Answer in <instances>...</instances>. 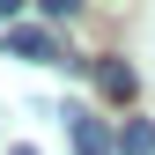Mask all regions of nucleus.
<instances>
[{"label":"nucleus","instance_id":"1","mask_svg":"<svg viewBox=\"0 0 155 155\" xmlns=\"http://www.w3.org/2000/svg\"><path fill=\"white\" fill-rule=\"evenodd\" d=\"M89 74H96V89H104L111 104H133V89H140V74L126 59H89Z\"/></svg>","mask_w":155,"mask_h":155},{"label":"nucleus","instance_id":"2","mask_svg":"<svg viewBox=\"0 0 155 155\" xmlns=\"http://www.w3.org/2000/svg\"><path fill=\"white\" fill-rule=\"evenodd\" d=\"M8 52H15V59H37V67H67V59H59V45H52L45 30H22V22L8 30Z\"/></svg>","mask_w":155,"mask_h":155},{"label":"nucleus","instance_id":"3","mask_svg":"<svg viewBox=\"0 0 155 155\" xmlns=\"http://www.w3.org/2000/svg\"><path fill=\"white\" fill-rule=\"evenodd\" d=\"M67 133H74V155H118V140H111L89 111H67Z\"/></svg>","mask_w":155,"mask_h":155},{"label":"nucleus","instance_id":"4","mask_svg":"<svg viewBox=\"0 0 155 155\" xmlns=\"http://www.w3.org/2000/svg\"><path fill=\"white\" fill-rule=\"evenodd\" d=\"M118 155H155V126H148V118H126V133H118Z\"/></svg>","mask_w":155,"mask_h":155},{"label":"nucleus","instance_id":"5","mask_svg":"<svg viewBox=\"0 0 155 155\" xmlns=\"http://www.w3.org/2000/svg\"><path fill=\"white\" fill-rule=\"evenodd\" d=\"M37 8H45V15H74L81 0H37Z\"/></svg>","mask_w":155,"mask_h":155},{"label":"nucleus","instance_id":"6","mask_svg":"<svg viewBox=\"0 0 155 155\" xmlns=\"http://www.w3.org/2000/svg\"><path fill=\"white\" fill-rule=\"evenodd\" d=\"M15 15H22V0H0V22H8V30H15Z\"/></svg>","mask_w":155,"mask_h":155},{"label":"nucleus","instance_id":"7","mask_svg":"<svg viewBox=\"0 0 155 155\" xmlns=\"http://www.w3.org/2000/svg\"><path fill=\"white\" fill-rule=\"evenodd\" d=\"M8 155H37V148H8Z\"/></svg>","mask_w":155,"mask_h":155}]
</instances>
